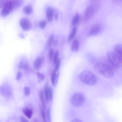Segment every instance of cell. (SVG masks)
<instances>
[{"label":"cell","instance_id":"29","mask_svg":"<svg viewBox=\"0 0 122 122\" xmlns=\"http://www.w3.org/2000/svg\"><path fill=\"white\" fill-rule=\"evenodd\" d=\"M41 114L43 121L46 122V115L44 111V109L42 107L41 110Z\"/></svg>","mask_w":122,"mask_h":122},{"label":"cell","instance_id":"25","mask_svg":"<svg viewBox=\"0 0 122 122\" xmlns=\"http://www.w3.org/2000/svg\"><path fill=\"white\" fill-rule=\"evenodd\" d=\"M24 93L26 96H29L30 93V89L29 87L25 86L24 88Z\"/></svg>","mask_w":122,"mask_h":122},{"label":"cell","instance_id":"11","mask_svg":"<svg viewBox=\"0 0 122 122\" xmlns=\"http://www.w3.org/2000/svg\"><path fill=\"white\" fill-rule=\"evenodd\" d=\"M113 52L120 58L122 60V46L121 44H118L115 46Z\"/></svg>","mask_w":122,"mask_h":122},{"label":"cell","instance_id":"21","mask_svg":"<svg viewBox=\"0 0 122 122\" xmlns=\"http://www.w3.org/2000/svg\"><path fill=\"white\" fill-rule=\"evenodd\" d=\"M54 36L53 35H51L49 37L47 43L46 47L48 49L51 46L54 41Z\"/></svg>","mask_w":122,"mask_h":122},{"label":"cell","instance_id":"23","mask_svg":"<svg viewBox=\"0 0 122 122\" xmlns=\"http://www.w3.org/2000/svg\"><path fill=\"white\" fill-rule=\"evenodd\" d=\"M56 72L57 71L54 69L51 75V79L52 85L53 86H54L55 81L56 74Z\"/></svg>","mask_w":122,"mask_h":122},{"label":"cell","instance_id":"14","mask_svg":"<svg viewBox=\"0 0 122 122\" xmlns=\"http://www.w3.org/2000/svg\"><path fill=\"white\" fill-rule=\"evenodd\" d=\"M18 68L20 69H23L25 71H27L29 69L30 67L26 63L23 61H21L18 65Z\"/></svg>","mask_w":122,"mask_h":122},{"label":"cell","instance_id":"15","mask_svg":"<svg viewBox=\"0 0 122 122\" xmlns=\"http://www.w3.org/2000/svg\"><path fill=\"white\" fill-rule=\"evenodd\" d=\"M22 111L24 114L28 118L30 119L31 117L33 112L31 109L27 107H24L22 109Z\"/></svg>","mask_w":122,"mask_h":122},{"label":"cell","instance_id":"22","mask_svg":"<svg viewBox=\"0 0 122 122\" xmlns=\"http://www.w3.org/2000/svg\"><path fill=\"white\" fill-rule=\"evenodd\" d=\"M36 75L38 79L39 83L41 81L44 80L45 78V76L43 73L39 72H37L36 73Z\"/></svg>","mask_w":122,"mask_h":122},{"label":"cell","instance_id":"33","mask_svg":"<svg viewBox=\"0 0 122 122\" xmlns=\"http://www.w3.org/2000/svg\"><path fill=\"white\" fill-rule=\"evenodd\" d=\"M46 25V22L45 21H42L40 22L39 23V27L41 29H43L45 26Z\"/></svg>","mask_w":122,"mask_h":122},{"label":"cell","instance_id":"5","mask_svg":"<svg viewBox=\"0 0 122 122\" xmlns=\"http://www.w3.org/2000/svg\"><path fill=\"white\" fill-rule=\"evenodd\" d=\"M15 9L16 8L13 2L11 0H9L3 8L1 15L3 17L6 16Z\"/></svg>","mask_w":122,"mask_h":122},{"label":"cell","instance_id":"34","mask_svg":"<svg viewBox=\"0 0 122 122\" xmlns=\"http://www.w3.org/2000/svg\"><path fill=\"white\" fill-rule=\"evenodd\" d=\"M22 74L20 71L18 72L16 76V79L17 80L19 81L21 78L22 76Z\"/></svg>","mask_w":122,"mask_h":122},{"label":"cell","instance_id":"39","mask_svg":"<svg viewBox=\"0 0 122 122\" xmlns=\"http://www.w3.org/2000/svg\"></svg>","mask_w":122,"mask_h":122},{"label":"cell","instance_id":"12","mask_svg":"<svg viewBox=\"0 0 122 122\" xmlns=\"http://www.w3.org/2000/svg\"><path fill=\"white\" fill-rule=\"evenodd\" d=\"M46 16L48 21L51 22L53 17V9L50 7L47 8L46 10Z\"/></svg>","mask_w":122,"mask_h":122},{"label":"cell","instance_id":"28","mask_svg":"<svg viewBox=\"0 0 122 122\" xmlns=\"http://www.w3.org/2000/svg\"><path fill=\"white\" fill-rule=\"evenodd\" d=\"M48 92L49 100L52 101L53 99V91L51 87H49Z\"/></svg>","mask_w":122,"mask_h":122},{"label":"cell","instance_id":"30","mask_svg":"<svg viewBox=\"0 0 122 122\" xmlns=\"http://www.w3.org/2000/svg\"><path fill=\"white\" fill-rule=\"evenodd\" d=\"M9 0H0V8H3Z\"/></svg>","mask_w":122,"mask_h":122},{"label":"cell","instance_id":"19","mask_svg":"<svg viewBox=\"0 0 122 122\" xmlns=\"http://www.w3.org/2000/svg\"><path fill=\"white\" fill-rule=\"evenodd\" d=\"M48 85L47 84H46L44 88V95L45 97L46 101L47 102H48L49 99V92Z\"/></svg>","mask_w":122,"mask_h":122},{"label":"cell","instance_id":"27","mask_svg":"<svg viewBox=\"0 0 122 122\" xmlns=\"http://www.w3.org/2000/svg\"><path fill=\"white\" fill-rule=\"evenodd\" d=\"M61 63V59H58L56 64L55 68V69L57 72L58 71L60 68Z\"/></svg>","mask_w":122,"mask_h":122},{"label":"cell","instance_id":"36","mask_svg":"<svg viewBox=\"0 0 122 122\" xmlns=\"http://www.w3.org/2000/svg\"><path fill=\"white\" fill-rule=\"evenodd\" d=\"M20 121L21 122H28L27 120L23 116H21L20 117Z\"/></svg>","mask_w":122,"mask_h":122},{"label":"cell","instance_id":"13","mask_svg":"<svg viewBox=\"0 0 122 122\" xmlns=\"http://www.w3.org/2000/svg\"><path fill=\"white\" fill-rule=\"evenodd\" d=\"M79 43L76 39L74 40L72 42L71 46V50L74 52H77L79 48Z\"/></svg>","mask_w":122,"mask_h":122},{"label":"cell","instance_id":"17","mask_svg":"<svg viewBox=\"0 0 122 122\" xmlns=\"http://www.w3.org/2000/svg\"><path fill=\"white\" fill-rule=\"evenodd\" d=\"M80 19V17L79 14L76 13L72 19L71 24L74 26L77 24L79 22Z\"/></svg>","mask_w":122,"mask_h":122},{"label":"cell","instance_id":"1","mask_svg":"<svg viewBox=\"0 0 122 122\" xmlns=\"http://www.w3.org/2000/svg\"><path fill=\"white\" fill-rule=\"evenodd\" d=\"M93 68L97 72L107 78L113 77L117 69L107 59L103 62L96 64Z\"/></svg>","mask_w":122,"mask_h":122},{"label":"cell","instance_id":"10","mask_svg":"<svg viewBox=\"0 0 122 122\" xmlns=\"http://www.w3.org/2000/svg\"><path fill=\"white\" fill-rule=\"evenodd\" d=\"M44 59L42 57H37L34 63L35 68L36 70L39 69L42 66L44 63Z\"/></svg>","mask_w":122,"mask_h":122},{"label":"cell","instance_id":"24","mask_svg":"<svg viewBox=\"0 0 122 122\" xmlns=\"http://www.w3.org/2000/svg\"><path fill=\"white\" fill-rule=\"evenodd\" d=\"M59 52L58 51L56 50L55 52L53 57V62L54 64H55L58 59L59 56Z\"/></svg>","mask_w":122,"mask_h":122},{"label":"cell","instance_id":"37","mask_svg":"<svg viewBox=\"0 0 122 122\" xmlns=\"http://www.w3.org/2000/svg\"><path fill=\"white\" fill-rule=\"evenodd\" d=\"M82 122V121H81V120L78 119H75L73 120H72V121H71V122Z\"/></svg>","mask_w":122,"mask_h":122},{"label":"cell","instance_id":"31","mask_svg":"<svg viewBox=\"0 0 122 122\" xmlns=\"http://www.w3.org/2000/svg\"><path fill=\"white\" fill-rule=\"evenodd\" d=\"M46 114L47 116V117L48 120L49 122H51V117L50 112V109L48 108L46 111Z\"/></svg>","mask_w":122,"mask_h":122},{"label":"cell","instance_id":"38","mask_svg":"<svg viewBox=\"0 0 122 122\" xmlns=\"http://www.w3.org/2000/svg\"><path fill=\"white\" fill-rule=\"evenodd\" d=\"M34 122H38L39 121L37 119H35L34 120V121H33Z\"/></svg>","mask_w":122,"mask_h":122},{"label":"cell","instance_id":"20","mask_svg":"<svg viewBox=\"0 0 122 122\" xmlns=\"http://www.w3.org/2000/svg\"><path fill=\"white\" fill-rule=\"evenodd\" d=\"M23 10L24 12L27 15H29L31 14L32 11V8L30 5H27L25 6Z\"/></svg>","mask_w":122,"mask_h":122},{"label":"cell","instance_id":"6","mask_svg":"<svg viewBox=\"0 0 122 122\" xmlns=\"http://www.w3.org/2000/svg\"><path fill=\"white\" fill-rule=\"evenodd\" d=\"M96 5H92L89 6L86 9L84 14V19L87 20L90 19L94 15L96 9Z\"/></svg>","mask_w":122,"mask_h":122},{"label":"cell","instance_id":"35","mask_svg":"<svg viewBox=\"0 0 122 122\" xmlns=\"http://www.w3.org/2000/svg\"><path fill=\"white\" fill-rule=\"evenodd\" d=\"M59 73H58L57 74H56V78H55L54 86H56V85L58 81V78L59 77Z\"/></svg>","mask_w":122,"mask_h":122},{"label":"cell","instance_id":"4","mask_svg":"<svg viewBox=\"0 0 122 122\" xmlns=\"http://www.w3.org/2000/svg\"><path fill=\"white\" fill-rule=\"evenodd\" d=\"M85 100L84 95L81 93L74 94L71 96L70 101L71 104L75 107L81 106L84 103Z\"/></svg>","mask_w":122,"mask_h":122},{"label":"cell","instance_id":"7","mask_svg":"<svg viewBox=\"0 0 122 122\" xmlns=\"http://www.w3.org/2000/svg\"><path fill=\"white\" fill-rule=\"evenodd\" d=\"M20 23L22 28L24 31H26L30 29L32 26L30 21L25 18H23L20 19Z\"/></svg>","mask_w":122,"mask_h":122},{"label":"cell","instance_id":"16","mask_svg":"<svg viewBox=\"0 0 122 122\" xmlns=\"http://www.w3.org/2000/svg\"><path fill=\"white\" fill-rule=\"evenodd\" d=\"M77 30V28L76 27L72 29L68 36V40L69 41H71L74 38L76 34Z\"/></svg>","mask_w":122,"mask_h":122},{"label":"cell","instance_id":"32","mask_svg":"<svg viewBox=\"0 0 122 122\" xmlns=\"http://www.w3.org/2000/svg\"><path fill=\"white\" fill-rule=\"evenodd\" d=\"M59 16L58 11L56 10L53 9V16L55 20L58 19Z\"/></svg>","mask_w":122,"mask_h":122},{"label":"cell","instance_id":"2","mask_svg":"<svg viewBox=\"0 0 122 122\" xmlns=\"http://www.w3.org/2000/svg\"><path fill=\"white\" fill-rule=\"evenodd\" d=\"M79 78L83 83L90 86L95 85L97 82V78L92 71L85 70L81 72L79 75Z\"/></svg>","mask_w":122,"mask_h":122},{"label":"cell","instance_id":"9","mask_svg":"<svg viewBox=\"0 0 122 122\" xmlns=\"http://www.w3.org/2000/svg\"><path fill=\"white\" fill-rule=\"evenodd\" d=\"M0 91L1 93L5 97H10L11 95L10 89L5 86H1L0 87Z\"/></svg>","mask_w":122,"mask_h":122},{"label":"cell","instance_id":"3","mask_svg":"<svg viewBox=\"0 0 122 122\" xmlns=\"http://www.w3.org/2000/svg\"><path fill=\"white\" fill-rule=\"evenodd\" d=\"M107 59L117 69L122 67V60L113 52L110 51L107 53Z\"/></svg>","mask_w":122,"mask_h":122},{"label":"cell","instance_id":"26","mask_svg":"<svg viewBox=\"0 0 122 122\" xmlns=\"http://www.w3.org/2000/svg\"><path fill=\"white\" fill-rule=\"evenodd\" d=\"M54 54V51L53 49L52 48H51L49 50L48 54L49 57L50 61L52 60L53 58Z\"/></svg>","mask_w":122,"mask_h":122},{"label":"cell","instance_id":"18","mask_svg":"<svg viewBox=\"0 0 122 122\" xmlns=\"http://www.w3.org/2000/svg\"><path fill=\"white\" fill-rule=\"evenodd\" d=\"M39 96L40 100L42 105V107L44 109H45V104L43 93L41 90H40L39 91Z\"/></svg>","mask_w":122,"mask_h":122},{"label":"cell","instance_id":"8","mask_svg":"<svg viewBox=\"0 0 122 122\" xmlns=\"http://www.w3.org/2000/svg\"><path fill=\"white\" fill-rule=\"evenodd\" d=\"M102 28L100 25L97 24L92 28L89 33L90 36H93L99 34L101 31Z\"/></svg>","mask_w":122,"mask_h":122}]
</instances>
